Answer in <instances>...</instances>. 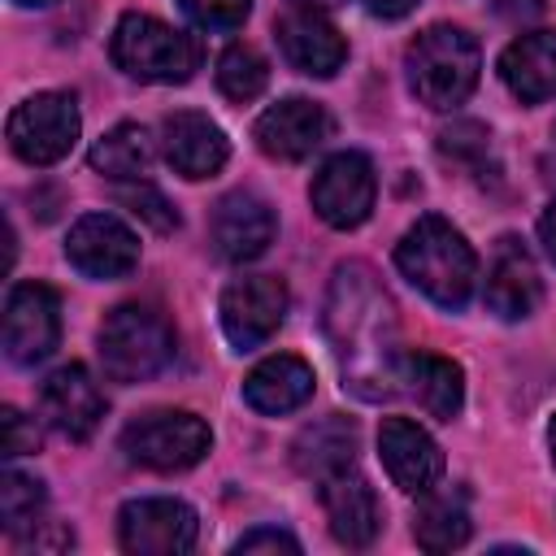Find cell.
I'll list each match as a JSON object with an SVG mask.
<instances>
[{
  "label": "cell",
  "mask_w": 556,
  "mask_h": 556,
  "mask_svg": "<svg viewBox=\"0 0 556 556\" xmlns=\"http://www.w3.org/2000/svg\"><path fill=\"white\" fill-rule=\"evenodd\" d=\"M500 78L521 104H543L556 96V30H530L513 39L500 56Z\"/></svg>",
  "instance_id": "21"
},
{
  "label": "cell",
  "mask_w": 556,
  "mask_h": 556,
  "mask_svg": "<svg viewBox=\"0 0 556 556\" xmlns=\"http://www.w3.org/2000/svg\"><path fill=\"white\" fill-rule=\"evenodd\" d=\"M547 443H552V460H556V417H552V430H547Z\"/></svg>",
  "instance_id": "37"
},
{
  "label": "cell",
  "mask_w": 556,
  "mask_h": 556,
  "mask_svg": "<svg viewBox=\"0 0 556 556\" xmlns=\"http://www.w3.org/2000/svg\"><path fill=\"white\" fill-rule=\"evenodd\" d=\"M486 308L504 321H517V317H530L543 300V278H539V265L534 256L521 248L517 235H504L491 252V265H486V291H482Z\"/></svg>",
  "instance_id": "16"
},
{
  "label": "cell",
  "mask_w": 556,
  "mask_h": 556,
  "mask_svg": "<svg viewBox=\"0 0 556 556\" xmlns=\"http://www.w3.org/2000/svg\"><path fill=\"white\" fill-rule=\"evenodd\" d=\"M0 426H4V439H0L4 460H17V456H26V452L39 447V430H35V421H26L17 408H4V413H0Z\"/></svg>",
  "instance_id": "32"
},
{
  "label": "cell",
  "mask_w": 556,
  "mask_h": 556,
  "mask_svg": "<svg viewBox=\"0 0 556 556\" xmlns=\"http://www.w3.org/2000/svg\"><path fill=\"white\" fill-rule=\"evenodd\" d=\"M43 513V482L22 473V469H4L0 478V517L9 534L35 530V517Z\"/></svg>",
  "instance_id": "28"
},
{
  "label": "cell",
  "mask_w": 556,
  "mask_h": 556,
  "mask_svg": "<svg viewBox=\"0 0 556 556\" xmlns=\"http://www.w3.org/2000/svg\"><path fill=\"white\" fill-rule=\"evenodd\" d=\"M61 339V300L43 282H17L4 300V356L13 365H39Z\"/></svg>",
  "instance_id": "11"
},
{
  "label": "cell",
  "mask_w": 556,
  "mask_h": 556,
  "mask_svg": "<svg viewBox=\"0 0 556 556\" xmlns=\"http://www.w3.org/2000/svg\"><path fill=\"white\" fill-rule=\"evenodd\" d=\"M200 534V517L191 504L169 500V495H148L130 500L117 513V539L135 556H178L191 552Z\"/></svg>",
  "instance_id": "8"
},
{
  "label": "cell",
  "mask_w": 556,
  "mask_h": 556,
  "mask_svg": "<svg viewBox=\"0 0 556 556\" xmlns=\"http://www.w3.org/2000/svg\"><path fill=\"white\" fill-rule=\"evenodd\" d=\"M469 508L460 495H430L426 491V504L417 508V521H413V539L426 547V552H452L469 539Z\"/></svg>",
  "instance_id": "26"
},
{
  "label": "cell",
  "mask_w": 556,
  "mask_h": 556,
  "mask_svg": "<svg viewBox=\"0 0 556 556\" xmlns=\"http://www.w3.org/2000/svg\"><path fill=\"white\" fill-rule=\"evenodd\" d=\"M287 317V287L274 274H243L222 291V330L235 352H256Z\"/></svg>",
  "instance_id": "10"
},
{
  "label": "cell",
  "mask_w": 556,
  "mask_h": 556,
  "mask_svg": "<svg viewBox=\"0 0 556 556\" xmlns=\"http://www.w3.org/2000/svg\"><path fill=\"white\" fill-rule=\"evenodd\" d=\"M174 356V326L148 304H117L100 326V365L113 382H143Z\"/></svg>",
  "instance_id": "5"
},
{
  "label": "cell",
  "mask_w": 556,
  "mask_h": 556,
  "mask_svg": "<svg viewBox=\"0 0 556 556\" xmlns=\"http://www.w3.org/2000/svg\"><path fill=\"white\" fill-rule=\"evenodd\" d=\"M78 104L65 91H39L9 113V148L26 165H56L78 139Z\"/></svg>",
  "instance_id": "7"
},
{
  "label": "cell",
  "mask_w": 556,
  "mask_h": 556,
  "mask_svg": "<svg viewBox=\"0 0 556 556\" xmlns=\"http://www.w3.org/2000/svg\"><path fill=\"white\" fill-rule=\"evenodd\" d=\"M408 70V87L426 109H456L469 100V91L478 87V43L473 35H465L460 26H430L408 43L404 56Z\"/></svg>",
  "instance_id": "3"
},
{
  "label": "cell",
  "mask_w": 556,
  "mask_h": 556,
  "mask_svg": "<svg viewBox=\"0 0 556 556\" xmlns=\"http://www.w3.org/2000/svg\"><path fill=\"white\" fill-rule=\"evenodd\" d=\"M274 230H278L274 208L252 191H230L213 208V248L235 265L256 261L274 243Z\"/></svg>",
  "instance_id": "17"
},
{
  "label": "cell",
  "mask_w": 556,
  "mask_h": 556,
  "mask_svg": "<svg viewBox=\"0 0 556 556\" xmlns=\"http://www.w3.org/2000/svg\"><path fill=\"white\" fill-rule=\"evenodd\" d=\"M439 152H443L447 161L478 165V161H486V152H491V135H486V126H478V122H452L447 130H439Z\"/></svg>",
  "instance_id": "30"
},
{
  "label": "cell",
  "mask_w": 556,
  "mask_h": 556,
  "mask_svg": "<svg viewBox=\"0 0 556 556\" xmlns=\"http://www.w3.org/2000/svg\"><path fill=\"white\" fill-rule=\"evenodd\" d=\"M295 9H330V4H339V0H291Z\"/></svg>",
  "instance_id": "36"
},
{
  "label": "cell",
  "mask_w": 556,
  "mask_h": 556,
  "mask_svg": "<svg viewBox=\"0 0 556 556\" xmlns=\"http://www.w3.org/2000/svg\"><path fill=\"white\" fill-rule=\"evenodd\" d=\"M539 239H543L547 256L556 261V200H552V204H547V213L539 217Z\"/></svg>",
  "instance_id": "35"
},
{
  "label": "cell",
  "mask_w": 556,
  "mask_h": 556,
  "mask_svg": "<svg viewBox=\"0 0 556 556\" xmlns=\"http://www.w3.org/2000/svg\"><path fill=\"white\" fill-rule=\"evenodd\" d=\"M404 382L413 391V400L439 417V421H452L465 404V374L456 361L447 356H434V352H408L404 356Z\"/></svg>",
  "instance_id": "23"
},
{
  "label": "cell",
  "mask_w": 556,
  "mask_h": 556,
  "mask_svg": "<svg viewBox=\"0 0 556 556\" xmlns=\"http://www.w3.org/2000/svg\"><path fill=\"white\" fill-rule=\"evenodd\" d=\"M235 552H300V543H295L287 530L256 526V530H248V534L235 543Z\"/></svg>",
  "instance_id": "33"
},
{
  "label": "cell",
  "mask_w": 556,
  "mask_h": 556,
  "mask_svg": "<svg viewBox=\"0 0 556 556\" xmlns=\"http://www.w3.org/2000/svg\"><path fill=\"white\" fill-rule=\"evenodd\" d=\"M161 143H165V161L174 165V174H182L191 182L195 178H213L230 156V143H226L222 126L208 122L195 109L169 113L165 126H161Z\"/></svg>",
  "instance_id": "18"
},
{
  "label": "cell",
  "mask_w": 556,
  "mask_h": 556,
  "mask_svg": "<svg viewBox=\"0 0 556 556\" xmlns=\"http://www.w3.org/2000/svg\"><path fill=\"white\" fill-rule=\"evenodd\" d=\"M117 204H126L143 226H152L156 235H169V230H178V208L152 187V182H143V178H130V182H122L117 187Z\"/></svg>",
  "instance_id": "29"
},
{
  "label": "cell",
  "mask_w": 556,
  "mask_h": 556,
  "mask_svg": "<svg viewBox=\"0 0 556 556\" xmlns=\"http://www.w3.org/2000/svg\"><path fill=\"white\" fill-rule=\"evenodd\" d=\"M326 339L339 361L343 387L356 400H391L404 382V348L395 304L382 291L378 274L361 261H348L330 278L326 295Z\"/></svg>",
  "instance_id": "1"
},
{
  "label": "cell",
  "mask_w": 556,
  "mask_h": 556,
  "mask_svg": "<svg viewBox=\"0 0 556 556\" xmlns=\"http://www.w3.org/2000/svg\"><path fill=\"white\" fill-rule=\"evenodd\" d=\"M109 56L139 83H187L200 65V43L148 13H122L109 39Z\"/></svg>",
  "instance_id": "4"
},
{
  "label": "cell",
  "mask_w": 556,
  "mask_h": 556,
  "mask_svg": "<svg viewBox=\"0 0 556 556\" xmlns=\"http://www.w3.org/2000/svg\"><path fill=\"white\" fill-rule=\"evenodd\" d=\"M356 426L348 421V417H321V421H313L300 439H295V447H291V460H295V469L304 473V478H330V473H339V469H352L356 465Z\"/></svg>",
  "instance_id": "24"
},
{
  "label": "cell",
  "mask_w": 556,
  "mask_h": 556,
  "mask_svg": "<svg viewBox=\"0 0 556 556\" xmlns=\"http://www.w3.org/2000/svg\"><path fill=\"white\" fill-rule=\"evenodd\" d=\"M330 139V113L317 100L291 96L256 117V143L274 161H304Z\"/></svg>",
  "instance_id": "14"
},
{
  "label": "cell",
  "mask_w": 556,
  "mask_h": 556,
  "mask_svg": "<svg viewBox=\"0 0 556 556\" xmlns=\"http://www.w3.org/2000/svg\"><path fill=\"white\" fill-rule=\"evenodd\" d=\"M265 83H269V65H265V56L252 43H230L222 52V61H217V87H222L226 100L248 104V100H256L265 91Z\"/></svg>",
  "instance_id": "27"
},
{
  "label": "cell",
  "mask_w": 556,
  "mask_h": 556,
  "mask_svg": "<svg viewBox=\"0 0 556 556\" xmlns=\"http://www.w3.org/2000/svg\"><path fill=\"white\" fill-rule=\"evenodd\" d=\"M208 443H213L208 426L187 408H156V413L135 417L122 430L126 460H135L143 469H156V473L191 469L208 452Z\"/></svg>",
  "instance_id": "6"
},
{
  "label": "cell",
  "mask_w": 556,
  "mask_h": 556,
  "mask_svg": "<svg viewBox=\"0 0 556 556\" xmlns=\"http://www.w3.org/2000/svg\"><path fill=\"white\" fill-rule=\"evenodd\" d=\"M313 208L326 226L334 230H352L369 217L374 195H378V178H374V161L365 152H334L317 174H313Z\"/></svg>",
  "instance_id": "9"
},
{
  "label": "cell",
  "mask_w": 556,
  "mask_h": 556,
  "mask_svg": "<svg viewBox=\"0 0 556 556\" xmlns=\"http://www.w3.org/2000/svg\"><path fill=\"white\" fill-rule=\"evenodd\" d=\"M395 265L439 308H465V300L473 295L478 256L465 243V235L434 213H426V217H417V226H408V235L395 248Z\"/></svg>",
  "instance_id": "2"
},
{
  "label": "cell",
  "mask_w": 556,
  "mask_h": 556,
  "mask_svg": "<svg viewBox=\"0 0 556 556\" xmlns=\"http://www.w3.org/2000/svg\"><path fill=\"white\" fill-rule=\"evenodd\" d=\"M313 395V369L300 361V356H265L248 378H243V400L265 413V417H282V413H295L300 404H308Z\"/></svg>",
  "instance_id": "22"
},
{
  "label": "cell",
  "mask_w": 556,
  "mask_h": 556,
  "mask_svg": "<svg viewBox=\"0 0 556 556\" xmlns=\"http://www.w3.org/2000/svg\"><path fill=\"white\" fill-rule=\"evenodd\" d=\"M65 256L78 274L113 282L139 265V239L126 222H117L109 213H87L74 222V230L65 239Z\"/></svg>",
  "instance_id": "12"
},
{
  "label": "cell",
  "mask_w": 556,
  "mask_h": 556,
  "mask_svg": "<svg viewBox=\"0 0 556 556\" xmlns=\"http://www.w3.org/2000/svg\"><path fill=\"white\" fill-rule=\"evenodd\" d=\"M274 35H278V48H282L287 65L300 70V74L330 78L348 61V39L339 35V26L321 9H295L291 4L274 22Z\"/></svg>",
  "instance_id": "13"
},
{
  "label": "cell",
  "mask_w": 556,
  "mask_h": 556,
  "mask_svg": "<svg viewBox=\"0 0 556 556\" xmlns=\"http://www.w3.org/2000/svg\"><path fill=\"white\" fill-rule=\"evenodd\" d=\"M378 456L391 473V482L408 495H426L443 478V452L439 443L408 417H387L378 430Z\"/></svg>",
  "instance_id": "15"
},
{
  "label": "cell",
  "mask_w": 556,
  "mask_h": 556,
  "mask_svg": "<svg viewBox=\"0 0 556 556\" xmlns=\"http://www.w3.org/2000/svg\"><path fill=\"white\" fill-rule=\"evenodd\" d=\"M39 408L52 421V430L83 443V439H91V430L104 417V395L83 365H61L56 374H48V382L39 391Z\"/></svg>",
  "instance_id": "19"
},
{
  "label": "cell",
  "mask_w": 556,
  "mask_h": 556,
  "mask_svg": "<svg viewBox=\"0 0 556 556\" xmlns=\"http://www.w3.org/2000/svg\"><path fill=\"white\" fill-rule=\"evenodd\" d=\"M13 4H52V0H13Z\"/></svg>",
  "instance_id": "38"
},
{
  "label": "cell",
  "mask_w": 556,
  "mask_h": 556,
  "mask_svg": "<svg viewBox=\"0 0 556 556\" xmlns=\"http://www.w3.org/2000/svg\"><path fill=\"white\" fill-rule=\"evenodd\" d=\"M152 165V139L143 126L135 122H122L113 126L109 135L96 139L91 148V169L104 174V178H143Z\"/></svg>",
  "instance_id": "25"
},
{
  "label": "cell",
  "mask_w": 556,
  "mask_h": 556,
  "mask_svg": "<svg viewBox=\"0 0 556 556\" xmlns=\"http://www.w3.org/2000/svg\"><path fill=\"white\" fill-rule=\"evenodd\" d=\"M321 504L330 517V534L343 547H369L374 534L382 530L378 495L356 469H339V473L321 478Z\"/></svg>",
  "instance_id": "20"
},
{
  "label": "cell",
  "mask_w": 556,
  "mask_h": 556,
  "mask_svg": "<svg viewBox=\"0 0 556 556\" xmlns=\"http://www.w3.org/2000/svg\"><path fill=\"white\" fill-rule=\"evenodd\" d=\"M374 17H387V22H395V17H404V13H413L417 9V0H361Z\"/></svg>",
  "instance_id": "34"
},
{
  "label": "cell",
  "mask_w": 556,
  "mask_h": 556,
  "mask_svg": "<svg viewBox=\"0 0 556 556\" xmlns=\"http://www.w3.org/2000/svg\"><path fill=\"white\" fill-rule=\"evenodd\" d=\"M178 4L200 30H235L252 9V0H178Z\"/></svg>",
  "instance_id": "31"
}]
</instances>
